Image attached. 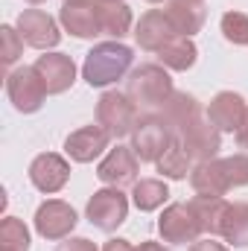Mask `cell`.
<instances>
[{"label": "cell", "instance_id": "1", "mask_svg": "<svg viewBox=\"0 0 248 251\" xmlns=\"http://www.w3.org/2000/svg\"><path fill=\"white\" fill-rule=\"evenodd\" d=\"M190 184L196 196H213L222 199L228 190L248 184V155H231V158H213L201 161L190 173Z\"/></svg>", "mask_w": 248, "mask_h": 251}, {"label": "cell", "instance_id": "2", "mask_svg": "<svg viewBox=\"0 0 248 251\" xmlns=\"http://www.w3.org/2000/svg\"><path fill=\"white\" fill-rule=\"evenodd\" d=\"M134 62L131 47H125L123 41H102L97 44L82 64V79L91 88H108L117 79H123L128 73V67Z\"/></svg>", "mask_w": 248, "mask_h": 251}, {"label": "cell", "instance_id": "3", "mask_svg": "<svg viewBox=\"0 0 248 251\" xmlns=\"http://www.w3.org/2000/svg\"><path fill=\"white\" fill-rule=\"evenodd\" d=\"M125 94L131 97V102L137 108H161L173 94V79L164 70V64H140L128 82H125Z\"/></svg>", "mask_w": 248, "mask_h": 251}, {"label": "cell", "instance_id": "4", "mask_svg": "<svg viewBox=\"0 0 248 251\" xmlns=\"http://www.w3.org/2000/svg\"><path fill=\"white\" fill-rule=\"evenodd\" d=\"M173 140H175L173 128L158 111L143 114L131 131V149H134L137 161H146V164H158V158L170 149Z\"/></svg>", "mask_w": 248, "mask_h": 251}, {"label": "cell", "instance_id": "5", "mask_svg": "<svg viewBox=\"0 0 248 251\" xmlns=\"http://www.w3.org/2000/svg\"><path fill=\"white\" fill-rule=\"evenodd\" d=\"M140 120L137 114V105L131 102L128 94H120V91H105L97 102V123L102 126L111 137H123V134H131L134 126Z\"/></svg>", "mask_w": 248, "mask_h": 251}, {"label": "cell", "instance_id": "6", "mask_svg": "<svg viewBox=\"0 0 248 251\" xmlns=\"http://www.w3.org/2000/svg\"><path fill=\"white\" fill-rule=\"evenodd\" d=\"M175 137L184 146L187 155L193 161H198V164L201 161H213L219 155V149H222V131L210 123V120H204L201 114L196 120H190L187 126H181L175 131Z\"/></svg>", "mask_w": 248, "mask_h": 251}, {"label": "cell", "instance_id": "7", "mask_svg": "<svg viewBox=\"0 0 248 251\" xmlns=\"http://www.w3.org/2000/svg\"><path fill=\"white\" fill-rule=\"evenodd\" d=\"M6 94L12 100V105L21 111V114H35L44 100H47V88L41 82V76L35 73V67H18L9 73L6 79Z\"/></svg>", "mask_w": 248, "mask_h": 251}, {"label": "cell", "instance_id": "8", "mask_svg": "<svg viewBox=\"0 0 248 251\" xmlns=\"http://www.w3.org/2000/svg\"><path fill=\"white\" fill-rule=\"evenodd\" d=\"M158 234L164 237V243H196L201 231L198 216L193 210L190 201H175L170 207H164L161 219H158Z\"/></svg>", "mask_w": 248, "mask_h": 251}, {"label": "cell", "instance_id": "9", "mask_svg": "<svg viewBox=\"0 0 248 251\" xmlns=\"http://www.w3.org/2000/svg\"><path fill=\"white\" fill-rule=\"evenodd\" d=\"M125 216H128V199L120 193V187L97 190L88 201V219L99 231H117L125 222Z\"/></svg>", "mask_w": 248, "mask_h": 251}, {"label": "cell", "instance_id": "10", "mask_svg": "<svg viewBox=\"0 0 248 251\" xmlns=\"http://www.w3.org/2000/svg\"><path fill=\"white\" fill-rule=\"evenodd\" d=\"M18 32H21L24 44L35 47V50H50L62 41L59 24L44 9H24L18 15Z\"/></svg>", "mask_w": 248, "mask_h": 251}, {"label": "cell", "instance_id": "11", "mask_svg": "<svg viewBox=\"0 0 248 251\" xmlns=\"http://www.w3.org/2000/svg\"><path fill=\"white\" fill-rule=\"evenodd\" d=\"M76 210L62 201V199H47L38 210H35V231L44 240H67L70 231L76 228Z\"/></svg>", "mask_w": 248, "mask_h": 251}, {"label": "cell", "instance_id": "12", "mask_svg": "<svg viewBox=\"0 0 248 251\" xmlns=\"http://www.w3.org/2000/svg\"><path fill=\"white\" fill-rule=\"evenodd\" d=\"M108 140H111V134L102 126H82V128H76V131L67 134L64 152L76 164H91V161H97L108 149Z\"/></svg>", "mask_w": 248, "mask_h": 251}, {"label": "cell", "instance_id": "13", "mask_svg": "<svg viewBox=\"0 0 248 251\" xmlns=\"http://www.w3.org/2000/svg\"><path fill=\"white\" fill-rule=\"evenodd\" d=\"M97 176L108 187L134 184V178H137V155H134V149L131 146H114V149H108V155L97 167Z\"/></svg>", "mask_w": 248, "mask_h": 251}, {"label": "cell", "instance_id": "14", "mask_svg": "<svg viewBox=\"0 0 248 251\" xmlns=\"http://www.w3.org/2000/svg\"><path fill=\"white\" fill-rule=\"evenodd\" d=\"M178 32L173 26V21L167 18L164 9H149L146 15H140L137 26H134V41L140 50H149V53H158L167 41H173Z\"/></svg>", "mask_w": 248, "mask_h": 251}, {"label": "cell", "instance_id": "15", "mask_svg": "<svg viewBox=\"0 0 248 251\" xmlns=\"http://www.w3.org/2000/svg\"><path fill=\"white\" fill-rule=\"evenodd\" d=\"M32 67L41 76V82H44V88H47L50 97L53 94H64L76 82V64L64 53H44V56H38V62L32 64Z\"/></svg>", "mask_w": 248, "mask_h": 251}, {"label": "cell", "instance_id": "16", "mask_svg": "<svg viewBox=\"0 0 248 251\" xmlns=\"http://www.w3.org/2000/svg\"><path fill=\"white\" fill-rule=\"evenodd\" d=\"M70 178V164L56 152H41L29 164V181L41 193H59Z\"/></svg>", "mask_w": 248, "mask_h": 251}, {"label": "cell", "instance_id": "17", "mask_svg": "<svg viewBox=\"0 0 248 251\" xmlns=\"http://www.w3.org/2000/svg\"><path fill=\"white\" fill-rule=\"evenodd\" d=\"M62 26L76 35V38H97L102 35V24H99V3H64L59 12Z\"/></svg>", "mask_w": 248, "mask_h": 251}, {"label": "cell", "instance_id": "18", "mask_svg": "<svg viewBox=\"0 0 248 251\" xmlns=\"http://www.w3.org/2000/svg\"><path fill=\"white\" fill-rule=\"evenodd\" d=\"M246 100L234 91H219L210 105H207V120L216 126L219 131H237L243 123V114H246Z\"/></svg>", "mask_w": 248, "mask_h": 251}, {"label": "cell", "instance_id": "19", "mask_svg": "<svg viewBox=\"0 0 248 251\" xmlns=\"http://www.w3.org/2000/svg\"><path fill=\"white\" fill-rule=\"evenodd\" d=\"M164 12L173 21L175 32L178 35H187V38H193L204 26V18H207V9H204L201 0H170Z\"/></svg>", "mask_w": 248, "mask_h": 251}, {"label": "cell", "instance_id": "20", "mask_svg": "<svg viewBox=\"0 0 248 251\" xmlns=\"http://www.w3.org/2000/svg\"><path fill=\"white\" fill-rule=\"evenodd\" d=\"M158 114L170 123V128H173V134L181 128V126H187L190 120H196L198 114H201V105H198V100L196 97H190V94H184V91H175L161 108H158Z\"/></svg>", "mask_w": 248, "mask_h": 251}, {"label": "cell", "instance_id": "21", "mask_svg": "<svg viewBox=\"0 0 248 251\" xmlns=\"http://www.w3.org/2000/svg\"><path fill=\"white\" fill-rule=\"evenodd\" d=\"M196 216H198V225L204 234L210 237H222V222H225V213H228V204L225 199H213V196H196L190 199Z\"/></svg>", "mask_w": 248, "mask_h": 251}, {"label": "cell", "instance_id": "22", "mask_svg": "<svg viewBox=\"0 0 248 251\" xmlns=\"http://www.w3.org/2000/svg\"><path fill=\"white\" fill-rule=\"evenodd\" d=\"M158 59L164 67H170V70H190L196 59H198V50H196V44H193V38H187V35H175L173 41H167L161 50H158Z\"/></svg>", "mask_w": 248, "mask_h": 251}, {"label": "cell", "instance_id": "23", "mask_svg": "<svg viewBox=\"0 0 248 251\" xmlns=\"http://www.w3.org/2000/svg\"><path fill=\"white\" fill-rule=\"evenodd\" d=\"M222 240L234 249H248V201L228 204L225 222H222Z\"/></svg>", "mask_w": 248, "mask_h": 251}, {"label": "cell", "instance_id": "24", "mask_svg": "<svg viewBox=\"0 0 248 251\" xmlns=\"http://www.w3.org/2000/svg\"><path fill=\"white\" fill-rule=\"evenodd\" d=\"M170 199V190L161 178H140L134 181L131 187V201L140 213H149V210H158L164 201Z\"/></svg>", "mask_w": 248, "mask_h": 251}, {"label": "cell", "instance_id": "25", "mask_svg": "<svg viewBox=\"0 0 248 251\" xmlns=\"http://www.w3.org/2000/svg\"><path fill=\"white\" fill-rule=\"evenodd\" d=\"M99 24H102V35L120 41L131 29V9L125 3H99Z\"/></svg>", "mask_w": 248, "mask_h": 251}, {"label": "cell", "instance_id": "26", "mask_svg": "<svg viewBox=\"0 0 248 251\" xmlns=\"http://www.w3.org/2000/svg\"><path fill=\"white\" fill-rule=\"evenodd\" d=\"M193 158L184 152V146L178 143V137L170 143V149L158 158V173L164 176V178H173V181H181L187 178V173H193Z\"/></svg>", "mask_w": 248, "mask_h": 251}, {"label": "cell", "instance_id": "27", "mask_svg": "<svg viewBox=\"0 0 248 251\" xmlns=\"http://www.w3.org/2000/svg\"><path fill=\"white\" fill-rule=\"evenodd\" d=\"M0 251H29V231L21 219L6 216L0 222Z\"/></svg>", "mask_w": 248, "mask_h": 251}, {"label": "cell", "instance_id": "28", "mask_svg": "<svg viewBox=\"0 0 248 251\" xmlns=\"http://www.w3.org/2000/svg\"><path fill=\"white\" fill-rule=\"evenodd\" d=\"M222 35L231 41V44H237V47H246L248 44V15L243 12H225L222 15Z\"/></svg>", "mask_w": 248, "mask_h": 251}, {"label": "cell", "instance_id": "29", "mask_svg": "<svg viewBox=\"0 0 248 251\" xmlns=\"http://www.w3.org/2000/svg\"><path fill=\"white\" fill-rule=\"evenodd\" d=\"M0 38H3V64L9 67V64H15L21 59V53H24V38H21V32H18V26H0Z\"/></svg>", "mask_w": 248, "mask_h": 251}, {"label": "cell", "instance_id": "30", "mask_svg": "<svg viewBox=\"0 0 248 251\" xmlns=\"http://www.w3.org/2000/svg\"><path fill=\"white\" fill-rule=\"evenodd\" d=\"M56 251H97V246H94L91 240H85V237H70V240H64Z\"/></svg>", "mask_w": 248, "mask_h": 251}, {"label": "cell", "instance_id": "31", "mask_svg": "<svg viewBox=\"0 0 248 251\" xmlns=\"http://www.w3.org/2000/svg\"><path fill=\"white\" fill-rule=\"evenodd\" d=\"M190 251H228V249L222 243H216V240H196L190 246Z\"/></svg>", "mask_w": 248, "mask_h": 251}, {"label": "cell", "instance_id": "32", "mask_svg": "<svg viewBox=\"0 0 248 251\" xmlns=\"http://www.w3.org/2000/svg\"><path fill=\"white\" fill-rule=\"evenodd\" d=\"M234 134H237V143H240L243 149H248V108H246V114H243V123H240V128H237Z\"/></svg>", "mask_w": 248, "mask_h": 251}, {"label": "cell", "instance_id": "33", "mask_svg": "<svg viewBox=\"0 0 248 251\" xmlns=\"http://www.w3.org/2000/svg\"><path fill=\"white\" fill-rule=\"evenodd\" d=\"M102 251H134V249H131L128 240H120V237H117V240H108V243L102 246Z\"/></svg>", "mask_w": 248, "mask_h": 251}, {"label": "cell", "instance_id": "34", "mask_svg": "<svg viewBox=\"0 0 248 251\" xmlns=\"http://www.w3.org/2000/svg\"><path fill=\"white\" fill-rule=\"evenodd\" d=\"M134 251H170V249H164L161 243H152V240H146V243H140Z\"/></svg>", "mask_w": 248, "mask_h": 251}, {"label": "cell", "instance_id": "35", "mask_svg": "<svg viewBox=\"0 0 248 251\" xmlns=\"http://www.w3.org/2000/svg\"><path fill=\"white\" fill-rule=\"evenodd\" d=\"M64 3H105V0H64Z\"/></svg>", "mask_w": 248, "mask_h": 251}, {"label": "cell", "instance_id": "36", "mask_svg": "<svg viewBox=\"0 0 248 251\" xmlns=\"http://www.w3.org/2000/svg\"><path fill=\"white\" fill-rule=\"evenodd\" d=\"M105 3H123V0H105Z\"/></svg>", "mask_w": 248, "mask_h": 251}, {"label": "cell", "instance_id": "37", "mask_svg": "<svg viewBox=\"0 0 248 251\" xmlns=\"http://www.w3.org/2000/svg\"><path fill=\"white\" fill-rule=\"evenodd\" d=\"M26 3H44V0H26Z\"/></svg>", "mask_w": 248, "mask_h": 251}, {"label": "cell", "instance_id": "38", "mask_svg": "<svg viewBox=\"0 0 248 251\" xmlns=\"http://www.w3.org/2000/svg\"><path fill=\"white\" fill-rule=\"evenodd\" d=\"M149 3H161V0H149Z\"/></svg>", "mask_w": 248, "mask_h": 251}]
</instances>
